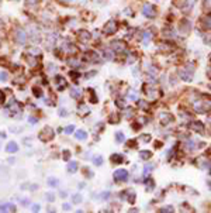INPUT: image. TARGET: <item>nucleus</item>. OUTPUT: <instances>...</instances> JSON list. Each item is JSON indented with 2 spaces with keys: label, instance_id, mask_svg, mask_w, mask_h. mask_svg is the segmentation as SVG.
<instances>
[{
  "label": "nucleus",
  "instance_id": "1",
  "mask_svg": "<svg viewBox=\"0 0 211 213\" xmlns=\"http://www.w3.org/2000/svg\"><path fill=\"white\" fill-rule=\"evenodd\" d=\"M194 109L198 113H208L211 110V99L207 96H203V99H200L198 102L194 103Z\"/></svg>",
  "mask_w": 211,
  "mask_h": 213
},
{
  "label": "nucleus",
  "instance_id": "2",
  "mask_svg": "<svg viewBox=\"0 0 211 213\" xmlns=\"http://www.w3.org/2000/svg\"><path fill=\"white\" fill-rule=\"evenodd\" d=\"M54 136H55V133H54V130L49 127V126H46V127H44V130H41V133H39V140L44 142H48L51 141L52 138H54Z\"/></svg>",
  "mask_w": 211,
  "mask_h": 213
},
{
  "label": "nucleus",
  "instance_id": "3",
  "mask_svg": "<svg viewBox=\"0 0 211 213\" xmlns=\"http://www.w3.org/2000/svg\"><path fill=\"white\" fill-rule=\"evenodd\" d=\"M113 176H114L115 182H125L128 181V171L127 169H117Z\"/></svg>",
  "mask_w": 211,
  "mask_h": 213
},
{
  "label": "nucleus",
  "instance_id": "4",
  "mask_svg": "<svg viewBox=\"0 0 211 213\" xmlns=\"http://www.w3.org/2000/svg\"><path fill=\"white\" fill-rule=\"evenodd\" d=\"M144 92H145V95H147L148 97H151V99H158V96H159L158 89H156L155 86H152V85H145V86H144Z\"/></svg>",
  "mask_w": 211,
  "mask_h": 213
},
{
  "label": "nucleus",
  "instance_id": "5",
  "mask_svg": "<svg viewBox=\"0 0 211 213\" xmlns=\"http://www.w3.org/2000/svg\"><path fill=\"white\" fill-rule=\"evenodd\" d=\"M193 71H194V66L190 68V71H189V66H186V68H183V69L180 71V78H182L183 81H186V82H190L193 79Z\"/></svg>",
  "mask_w": 211,
  "mask_h": 213
},
{
  "label": "nucleus",
  "instance_id": "6",
  "mask_svg": "<svg viewBox=\"0 0 211 213\" xmlns=\"http://www.w3.org/2000/svg\"><path fill=\"white\" fill-rule=\"evenodd\" d=\"M189 129L192 131H196V133H203L204 131V124L198 120H193L190 124H189Z\"/></svg>",
  "mask_w": 211,
  "mask_h": 213
},
{
  "label": "nucleus",
  "instance_id": "7",
  "mask_svg": "<svg viewBox=\"0 0 211 213\" xmlns=\"http://www.w3.org/2000/svg\"><path fill=\"white\" fill-rule=\"evenodd\" d=\"M142 13H144V16L152 19V17H155V14H156V10H155V7L152 6V4H144V6H142Z\"/></svg>",
  "mask_w": 211,
  "mask_h": 213
},
{
  "label": "nucleus",
  "instance_id": "8",
  "mask_svg": "<svg viewBox=\"0 0 211 213\" xmlns=\"http://www.w3.org/2000/svg\"><path fill=\"white\" fill-rule=\"evenodd\" d=\"M117 31V23L114 20H110L109 23L104 26V32L106 34H113V32Z\"/></svg>",
  "mask_w": 211,
  "mask_h": 213
},
{
  "label": "nucleus",
  "instance_id": "9",
  "mask_svg": "<svg viewBox=\"0 0 211 213\" xmlns=\"http://www.w3.org/2000/svg\"><path fill=\"white\" fill-rule=\"evenodd\" d=\"M159 120L162 124H169V123L173 122V116L170 113H165V112H162L159 114Z\"/></svg>",
  "mask_w": 211,
  "mask_h": 213
},
{
  "label": "nucleus",
  "instance_id": "10",
  "mask_svg": "<svg viewBox=\"0 0 211 213\" xmlns=\"http://www.w3.org/2000/svg\"><path fill=\"white\" fill-rule=\"evenodd\" d=\"M0 212H16V206L13 203H0Z\"/></svg>",
  "mask_w": 211,
  "mask_h": 213
},
{
  "label": "nucleus",
  "instance_id": "11",
  "mask_svg": "<svg viewBox=\"0 0 211 213\" xmlns=\"http://www.w3.org/2000/svg\"><path fill=\"white\" fill-rule=\"evenodd\" d=\"M55 82H57V86L59 91H62L64 88H66V81H65L64 76H61V75H57L55 76Z\"/></svg>",
  "mask_w": 211,
  "mask_h": 213
},
{
  "label": "nucleus",
  "instance_id": "12",
  "mask_svg": "<svg viewBox=\"0 0 211 213\" xmlns=\"http://www.w3.org/2000/svg\"><path fill=\"white\" fill-rule=\"evenodd\" d=\"M6 151L9 153V154H14V153H17V151H19V145H17V142H14V141L7 142Z\"/></svg>",
  "mask_w": 211,
  "mask_h": 213
},
{
  "label": "nucleus",
  "instance_id": "13",
  "mask_svg": "<svg viewBox=\"0 0 211 213\" xmlns=\"http://www.w3.org/2000/svg\"><path fill=\"white\" fill-rule=\"evenodd\" d=\"M26 40H27L26 32L23 31V30H19V31H17V42H21V44H24V42H26Z\"/></svg>",
  "mask_w": 211,
  "mask_h": 213
},
{
  "label": "nucleus",
  "instance_id": "14",
  "mask_svg": "<svg viewBox=\"0 0 211 213\" xmlns=\"http://www.w3.org/2000/svg\"><path fill=\"white\" fill-rule=\"evenodd\" d=\"M110 161L114 162V164H121L122 162V155L121 154H113L110 157Z\"/></svg>",
  "mask_w": 211,
  "mask_h": 213
},
{
  "label": "nucleus",
  "instance_id": "15",
  "mask_svg": "<svg viewBox=\"0 0 211 213\" xmlns=\"http://www.w3.org/2000/svg\"><path fill=\"white\" fill-rule=\"evenodd\" d=\"M77 35H79V40H80L82 42H86V41L90 38V34L87 31H84V30H83V31H80Z\"/></svg>",
  "mask_w": 211,
  "mask_h": 213
},
{
  "label": "nucleus",
  "instance_id": "16",
  "mask_svg": "<svg viewBox=\"0 0 211 213\" xmlns=\"http://www.w3.org/2000/svg\"><path fill=\"white\" fill-rule=\"evenodd\" d=\"M75 136H76L77 140H86L87 138V133L84 130H77L76 133H75Z\"/></svg>",
  "mask_w": 211,
  "mask_h": 213
},
{
  "label": "nucleus",
  "instance_id": "17",
  "mask_svg": "<svg viewBox=\"0 0 211 213\" xmlns=\"http://www.w3.org/2000/svg\"><path fill=\"white\" fill-rule=\"evenodd\" d=\"M77 162H75V161H70L69 164H68V171L69 172H76L77 171Z\"/></svg>",
  "mask_w": 211,
  "mask_h": 213
},
{
  "label": "nucleus",
  "instance_id": "18",
  "mask_svg": "<svg viewBox=\"0 0 211 213\" xmlns=\"http://www.w3.org/2000/svg\"><path fill=\"white\" fill-rule=\"evenodd\" d=\"M139 157H141V160H149L152 157V154H151V151H141Z\"/></svg>",
  "mask_w": 211,
  "mask_h": 213
},
{
  "label": "nucleus",
  "instance_id": "19",
  "mask_svg": "<svg viewBox=\"0 0 211 213\" xmlns=\"http://www.w3.org/2000/svg\"><path fill=\"white\" fill-rule=\"evenodd\" d=\"M70 96L75 97V99L80 97V91H79L77 88H72V89H70Z\"/></svg>",
  "mask_w": 211,
  "mask_h": 213
},
{
  "label": "nucleus",
  "instance_id": "20",
  "mask_svg": "<svg viewBox=\"0 0 211 213\" xmlns=\"http://www.w3.org/2000/svg\"><path fill=\"white\" fill-rule=\"evenodd\" d=\"M58 183H59V182H58L57 178H49V179H48V185H49V186L57 188V186H58Z\"/></svg>",
  "mask_w": 211,
  "mask_h": 213
},
{
  "label": "nucleus",
  "instance_id": "21",
  "mask_svg": "<svg viewBox=\"0 0 211 213\" xmlns=\"http://www.w3.org/2000/svg\"><path fill=\"white\" fill-rule=\"evenodd\" d=\"M45 199L48 200V202H54L55 200V195L52 194V192H46L45 194Z\"/></svg>",
  "mask_w": 211,
  "mask_h": 213
},
{
  "label": "nucleus",
  "instance_id": "22",
  "mask_svg": "<svg viewBox=\"0 0 211 213\" xmlns=\"http://www.w3.org/2000/svg\"><path fill=\"white\" fill-rule=\"evenodd\" d=\"M139 141L149 142L151 141V136H149V134H142V136H139Z\"/></svg>",
  "mask_w": 211,
  "mask_h": 213
},
{
  "label": "nucleus",
  "instance_id": "23",
  "mask_svg": "<svg viewBox=\"0 0 211 213\" xmlns=\"http://www.w3.org/2000/svg\"><path fill=\"white\" fill-rule=\"evenodd\" d=\"M145 185L148 186V191H151V189H152V186H154V181H152V178H148V179H145Z\"/></svg>",
  "mask_w": 211,
  "mask_h": 213
},
{
  "label": "nucleus",
  "instance_id": "24",
  "mask_svg": "<svg viewBox=\"0 0 211 213\" xmlns=\"http://www.w3.org/2000/svg\"><path fill=\"white\" fill-rule=\"evenodd\" d=\"M138 106H139V107H144L145 110L149 109V104H148L147 102H144V100H138Z\"/></svg>",
  "mask_w": 211,
  "mask_h": 213
},
{
  "label": "nucleus",
  "instance_id": "25",
  "mask_svg": "<svg viewBox=\"0 0 211 213\" xmlns=\"http://www.w3.org/2000/svg\"><path fill=\"white\" fill-rule=\"evenodd\" d=\"M93 161H94V164H96V165H102V164H103V157H100V155H99V157H94V158H93Z\"/></svg>",
  "mask_w": 211,
  "mask_h": 213
},
{
  "label": "nucleus",
  "instance_id": "26",
  "mask_svg": "<svg viewBox=\"0 0 211 213\" xmlns=\"http://www.w3.org/2000/svg\"><path fill=\"white\" fill-rule=\"evenodd\" d=\"M115 138H117V141H118V142H121V141H124V140H125V137H124V134H122V133H117V134H115Z\"/></svg>",
  "mask_w": 211,
  "mask_h": 213
},
{
  "label": "nucleus",
  "instance_id": "27",
  "mask_svg": "<svg viewBox=\"0 0 211 213\" xmlns=\"http://www.w3.org/2000/svg\"><path fill=\"white\" fill-rule=\"evenodd\" d=\"M152 169H154V167H152V165H147V167H145V169H144V176H147V175L149 174Z\"/></svg>",
  "mask_w": 211,
  "mask_h": 213
},
{
  "label": "nucleus",
  "instance_id": "28",
  "mask_svg": "<svg viewBox=\"0 0 211 213\" xmlns=\"http://www.w3.org/2000/svg\"><path fill=\"white\" fill-rule=\"evenodd\" d=\"M151 38V32H144V35H142V41L144 42H148Z\"/></svg>",
  "mask_w": 211,
  "mask_h": 213
},
{
  "label": "nucleus",
  "instance_id": "29",
  "mask_svg": "<svg viewBox=\"0 0 211 213\" xmlns=\"http://www.w3.org/2000/svg\"><path fill=\"white\" fill-rule=\"evenodd\" d=\"M73 131H75V126H68V127L65 129V133H66V134H72Z\"/></svg>",
  "mask_w": 211,
  "mask_h": 213
},
{
  "label": "nucleus",
  "instance_id": "30",
  "mask_svg": "<svg viewBox=\"0 0 211 213\" xmlns=\"http://www.w3.org/2000/svg\"><path fill=\"white\" fill-rule=\"evenodd\" d=\"M110 122L111 123H118V114H111V116H110Z\"/></svg>",
  "mask_w": 211,
  "mask_h": 213
},
{
  "label": "nucleus",
  "instance_id": "31",
  "mask_svg": "<svg viewBox=\"0 0 211 213\" xmlns=\"http://www.w3.org/2000/svg\"><path fill=\"white\" fill-rule=\"evenodd\" d=\"M73 202L75 203H80L82 202V196L80 195H73Z\"/></svg>",
  "mask_w": 211,
  "mask_h": 213
},
{
  "label": "nucleus",
  "instance_id": "32",
  "mask_svg": "<svg viewBox=\"0 0 211 213\" xmlns=\"http://www.w3.org/2000/svg\"><path fill=\"white\" fill-rule=\"evenodd\" d=\"M160 212H173V207L172 206H166V207H162V209H160Z\"/></svg>",
  "mask_w": 211,
  "mask_h": 213
},
{
  "label": "nucleus",
  "instance_id": "33",
  "mask_svg": "<svg viewBox=\"0 0 211 213\" xmlns=\"http://www.w3.org/2000/svg\"><path fill=\"white\" fill-rule=\"evenodd\" d=\"M128 99H131V100H135V99H137V95H135V92H129V93H128Z\"/></svg>",
  "mask_w": 211,
  "mask_h": 213
},
{
  "label": "nucleus",
  "instance_id": "34",
  "mask_svg": "<svg viewBox=\"0 0 211 213\" xmlns=\"http://www.w3.org/2000/svg\"><path fill=\"white\" fill-rule=\"evenodd\" d=\"M204 24L207 27H211V17H205V19H204Z\"/></svg>",
  "mask_w": 211,
  "mask_h": 213
},
{
  "label": "nucleus",
  "instance_id": "35",
  "mask_svg": "<svg viewBox=\"0 0 211 213\" xmlns=\"http://www.w3.org/2000/svg\"><path fill=\"white\" fill-rule=\"evenodd\" d=\"M39 209H41V207H39V205H31V210H32V212H39Z\"/></svg>",
  "mask_w": 211,
  "mask_h": 213
},
{
  "label": "nucleus",
  "instance_id": "36",
  "mask_svg": "<svg viewBox=\"0 0 211 213\" xmlns=\"http://www.w3.org/2000/svg\"><path fill=\"white\" fill-rule=\"evenodd\" d=\"M186 147H187V148H190V150H193V148H194V144H193V141H187Z\"/></svg>",
  "mask_w": 211,
  "mask_h": 213
},
{
  "label": "nucleus",
  "instance_id": "37",
  "mask_svg": "<svg viewBox=\"0 0 211 213\" xmlns=\"http://www.w3.org/2000/svg\"><path fill=\"white\" fill-rule=\"evenodd\" d=\"M210 4H211V0H205V1H204V7H205V9H210Z\"/></svg>",
  "mask_w": 211,
  "mask_h": 213
},
{
  "label": "nucleus",
  "instance_id": "38",
  "mask_svg": "<svg viewBox=\"0 0 211 213\" xmlns=\"http://www.w3.org/2000/svg\"><path fill=\"white\" fill-rule=\"evenodd\" d=\"M69 157H70V153H69V151H65V153H64V158H65V160H69Z\"/></svg>",
  "mask_w": 211,
  "mask_h": 213
},
{
  "label": "nucleus",
  "instance_id": "39",
  "mask_svg": "<svg viewBox=\"0 0 211 213\" xmlns=\"http://www.w3.org/2000/svg\"><path fill=\"white\" fill-rule=\"evenodd\" d=\"M6 79H7L6 73H4V72H1V73H0V81H6Z\"/></svg>",
  "mask_w": 211,
  "mask_h": 213
},
{
  "label": "nucleus",
  "instance_id": "40",
  "mask_svg": "<svg viewBox=\"0 0 211 213\" xmlns=\"http://www.w3.org/2000/svg\"><path fill=\"white\" fill-rule=\"evenodd\" d=\"M28 122L31 123V124H35V123H37V119H35V117H30V119H28Z\"/></svg>",
  "mask_w": 211,
  "mask_h": 213
},
{
  "label": "nucleus",
  "instance_id": "41",
  "mask_svg": "<svg viewBox=\"0 0 211 213\" xmlns=\"http://www.w3.org/2000/svg\"><path fill=\"white\" fill-rule=\"evenodd\" d=\"M69 75H70V76H72V78H73V79H75V78H77V76H79V73H77V72H70Z\"/></svg>",
  "mask_w": 211,
  "mask_h": 213
},
{
  "label": "nucleus",
  "instance_id": "42",
  "mask_svg": "<svg viewBox=\"0 0 211 213\" xmlns=\"http://www.w3.org/2000/svg\"><path fill=\"white\" fill-rule=\"evenodd\" d=\"M59 114H61V116H66V114H68V112H66V110H59Z\"/></svg>",
  "mask_w": 211,
  "mask_h": 213
},
{
  "label": "nucleus",
  "instance_id": "43",
  "mask_svg": "<svg viewBox=\"0 0 211 213\" xmlns=\"http://www.w3.org/2000/svg\"><path fill=\"white\" fill-rule=\"evenodd\" d=\"M117 104H118L120 107H125V104L122 103V102H120V100H117Z\"/></svg>",
  "mask_w": 211,
  "mask_h": 213
},
{
  "label": "nucleus",
  "instance_id": "44",
  "mask_svg": "<svg viewBox=\"0 0 211 213\" xmlns=\"http://www.w3.org/2000/svg\"><path fill=\"white\" fill-rule=\"evenodd\" d=\"M37 188H38V185H31V188H30V189H32V191H35Z\"/></svg>",
  "mask_w": 211,
  "mask_h": 213
},
{
  "label": "nucleus",
  "instance_id": "45",
  "mask_svg": "<svg viewBox=\"0 0 211 213\" xmlns=\"http://www.w3.org/2000/svg\"><path fill=\"white\" fill-rule=\"evenodd\" d=\"M69 205H68V203H64V209H66V210H68V209H69Z\"/></svg>",
  "mask_w": 211,
  "mask_h": 213
},
{
  "label": "nucleus",
  "instance_id": "46",
  "mask_svg": "<svg viewBox=\"0 0 211 213\" xmlns=\"http://www.w3.org/2000/svg\"><path fill=\"white\" fill-rule=\"evenodd\" d=\"M210 127H211V119H210Z\"/></svg>",
  "mask_w": 211,
  "mask_h": 213
},
{
  "label": "nucleus",
  "instance_id": "47",
  "mask_svg": "<svg viewBox=\"0 0 211 213\" xmlns=\"http://www.w3.org/2000/svg\"><path fill=\"white\" fill-rule=\"evenodd\" d=\"M210 89H211V85H210Z\"/></svg>",
  "mask_w": 211,
  "mask_h": 213
}]
</instances>
